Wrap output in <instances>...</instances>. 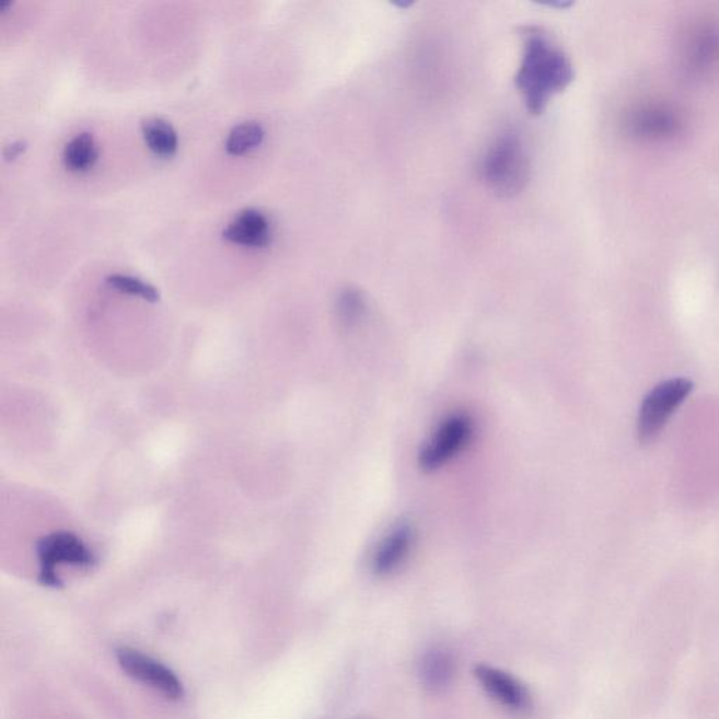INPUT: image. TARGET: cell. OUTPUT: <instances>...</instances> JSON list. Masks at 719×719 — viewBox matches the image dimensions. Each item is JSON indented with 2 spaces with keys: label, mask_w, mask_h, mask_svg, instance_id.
<instances>
[{
  "label": "cell",
  "mask_w": 719,
  "mask_h": 719,
  "mask_svg": "<svg viewBox=\"0 0 719 719\" xmlns=\"http://www.w3.org/2000/svg\"><path fill=\"white\" fill-rule=\"evenodd\" d=\"M265 138V130L262 124L257 121H243L236 124L234 128L228 134L225 148L232 155H240L259 146Z\"/></svg>",
  "instance_id": "14"
},
{
  "label": "cell",
  "mask_w": 719,
  "mask_h": 719,
  "mask_svg": "<svg viewBox=\"0 0 719 719\" xmlns=\"http://www.w3.org/2000/svg\"><path fill=\"white\" fill-rule=\"evenodd\" d=\"M455 661L448 649L434 647L424 654L419 663L420 682L431 693L445 691L453 682Z\"/></svg>",
  "instance_id": "10"
},
{
  "label": "cell",
  "mask_w": 719,
  "mask_h": 719,
  "mask_svg": "<svg viewBox=\"0 0 719 719\" xmlns=\"http://www.w3.org/2000/svg\"><path fill=\"white\" fill-rule=\"evenodd\" d=\"M24 148H26V141H14L4 148L3 155L7 160H14V158L19 156L20 153L24 151Z\"/></svg>",
  "instance_id": "17"
},
{
  "label": "cell",
  "mask_w": 719,
  "mask_h": 719,
  "mask_svg": "<svg viewBox=\"0 0 719 719\" xmlns=\"http://www.w3.org/2000/svg\"><path fill=\"white\" fill-rule=\"evenodd\" d=\"M107 282L114 289L127 292V294L142 297V299L152 302L160 300V292L155 287L151 286L150 282L138 279V277L116 272V275L107 277Z\"/></svg>",
  "instance_id": "16"
},
{
  "label": "cell",
  "mask_w": 719,
  "mask_h": 719,
  "mask_svg": "<svg viewBox=\"0 0 719 719\" xmlns=\"http://www.w3.org/2000/svg\"><path fill=\"white\" fill-rule=\"evenodd\" d=\"M475 434V420L467 411H454L440 421L421 444L418 464L425 473L448 467L467 450Z\"/></svg>",
  "instance_id": "3"
},
{
  "label": "cell",
  "mask_w": 719,
  "mask_h": 719,
  "mask_svg": "<svg viewBox=\"0 0 719 719\" xmlns=\"http://www.w3.org/2000/svg\"><path fill=\"white\" fill-rule=\"evenodd\" d=\"M225 240L246 246H266L271 240L270 222L256 208H245L222 231Z\"/></svg>",
  "instance_id": "9"
},
{
  "label": "cell",
  "mask_w": 719,
  "mask_h": 719,
  "mask_svg": "<svg viewBox=\"0 0 719 719\" xmlns=\"http://www.w3.org/2000/svg\"><path fill=\"white\" fill-rule=\"evenodd\" d=\"M530 158L518 132L500 134L480 161V175L486 186L499 197L522 193L530 181Z\"/></svg>",
  "instance_id": "2"
},
{
  "label": "cell",
  "mask_w": 719,
  "mask_h": 719,
  "mask_svg": "<svg viewBox=\"0 0 719 719\" xmlns=\"http://www.w3.org/2000/svg\"><path fill=\"white\" fill-rule=\"evenodd\" d=\"M677 127V117L664 107L643 108L631 120V130L642 137L671 136Z\"/></svg>",
  "instance_id": "11"
},
{
  "label": "cell",
  "mask_w": 719,
  "mask_h": 719,
  "mask_svg": "<svg viewBox=\"0 0 719 719\" xmlns=\"http://www.w3.org/2000/svg\"><path fill=\"white\" fill-rule=\"evenodd\" d=\"M416 529L410 522L395 524L376 544L370 567L375 577H391L404 567L416 543Z\"/></svg>",
  "instance_id": "8"
},
{
  "label": "cell",
  "mask_w": 719,
  "mask_h": 719,
  "mask_svg": "<svg viewBox=\"0 0 719 719\" xmlns=\"http://www.w3.org/2000/svg\"><path fill=\"white\" fill-rule=\"evenodd\" d=\"M36 548L39 560L38 579L44 587H61V579L57 573V568L61 564L78 568H92L96 564V557L91 548L72 533L48 534L39 540Z\"/></svg>",
  "instance_id": "5"
},
{
  "label": "cell",
  "mask_w": 719,
  "mask_h": 719,
  "mask_svg": "<svg viewBox=\"0 0 719 719\" xmlns=\"http://www.w3.org/2000/svg\"><path fill=\"white\" fill-rule=\"evenodd\" d=\"M523 37L522 61L514 83L527 111L542 114L555 94L572 82L573 67L567 54L542 30L530 27Z\"/></svg>",
  "instance_id": "1"
},
{
  "label": "cell",
  "mask_w": 719,
  "mask_h": 719,
  "mask_svg": "<svg viewBox=\"0 0 719 719\" xmlns=\"http://www.w3.org/2000/svg\"><path fill=\"white\" fill-rule=\"evenodd\" d=\"M367 305L364 295L359 290L345 289L337 299V315L345 326H353L360 322L366 314Z\"/></svg>",
  "instance_id": "15"
},
{
  "label": "cell",
  "mask_w": 719,
  "mask_h": 719,
  "mask_svg": "<svg viewBox=\"0 0 719 719\" xmlns=\"http://www.w3.org/2000/svg\"><path fill=\"white\" fill-rule=\"evenodd\" d=\"M475 677L492 700L514 714H525L532 708V694L518 677L490 664H477Z\"/></svg>",
  "instance_id": "7"
},
{
  "label": "cell",
  "mask_w": 719,
  "mask_h": 719,
  "mask_svg": "<svg viewBox=\"0 0 719 719\" xmlns=\"http://www.w3.org/2000/svg\"><path fill=\"white\" fill-rule=\"evenodd\" d=\"M694 385L687 379L662 381L645 396L639 406L637 433L643 444L651 443L661 434L679 406L692 394Z\"/></svg>",
  "instance_id": "4"
},
{
  "label": "cell",
  "mask_w": 719,
  "mask_h": 719,
  "mask_svg": "<svg viewBox=\"0 0 719 719\" xmlns=\"http://www.w3.org/2000/svg\"><path fill=\"white\" fill-rule=\"evenodd\" d=\"M116 658L128 676L155 688L171 700H181L185 697V686L181 679L156 659L128 647L118 648Z\"/></svg>",
  "instance_id": "6"
},
{
  "label": "cell",
  "mask_w": 719,
  "mask_h": 719,
  "mask_svg": "<svg viewBox=\"0 0 719 719\" xmlns=\"http://www.w3.org/2000/svg\"><path fill=\"white\" fill-rule=\"evenodd\" d=\"M148 147L158 155L171 156L177 150V134L171 123L161 117H148L141 124Z\"/></svg>",
  "instance_id": "12"
},
{
  "label": "cell",
  "mask_w": 719,
  "mask_h": 719,
  "mask_svg": "<svg viewBox=\"0 0 719 719\" xmlns=\"http://www.w3.org/2000/svg\"><path fill=\"white\" fill-rule=\"evenodd\" d=\"M97 146L91 132H79L63 148V162L71 171H86L97 160Z\"/></svg>",
  "instance_id": "13"
}]
</instances>
